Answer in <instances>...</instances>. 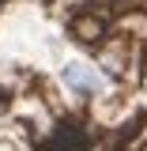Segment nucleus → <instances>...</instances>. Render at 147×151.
<instances>
[{
    "instance_id": "f257e3e1",
    "label": "nucleus",
    "mask_w": 147,
    "mask_h": 151,
    "mask_svg": "<svg viewBox=\"0 0 147 151\" xmlns=\"http://www.w3.org/2000/svg\"><path fill=\"white\" fill-rule=\"evenodd\" d=\"M57 79H60V87H64V94L72 102H94L98 94L106 91V72L94 60H83V57L64 60L60 72H57Z\"/></svg>"
},
{
    "instance_id": "f03ea898",
    "label": "nucleus",
    "mask_w": 147,
    "mask_h": 151,
    "mask_svg": "<svg viewBox=\"0 0 147 151\" xmlns=\"http://www.w3.org/2000/svg\"><path fill=\"white\" fill-rule=\"evenodd\" d=\"M72 34L79 38V42H87V45H98L102 38H110V27H106L102 15H79L72 23Z\"/></svg>"
},
{
    "instance_id": "7ed1b4c3",
    "label": "nucleus",
    "mask_w": 147,
    "mask_h": 151,
    "mask_svg": "<svg viewBox=\"0 0 147 151\" xmlns=\"http://www.w3.org/2000/svg\"><path fill=\"white\" fill-rule=\"evenodd\" d=\"M0 113H4V98H0Z\"/></svg>"
}]
</instances>
